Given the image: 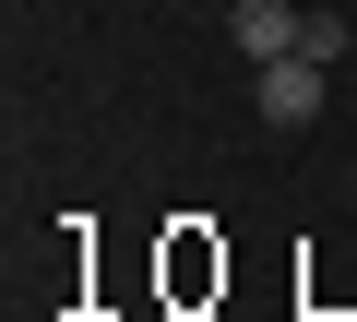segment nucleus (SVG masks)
I'll return each mask as SVG.
<instances>
[{"instance_id":"2","label":"nucleus","mask_w":357,"mask_h":322,"mask_svg":"<svg viewBox=\"0 0 357 322\" xmlns=\"http://www.w3.org/2000/svg\"><path fill=\"white\" fill-rule=\"evenodd\" d=\"M262 119L274 131H310L321 119V60L298 48V60H262Z\"/></svg>"},{"instance_id":"1","label":"nucleus","mask_w":357,"mask_h":322,"mask_svg":"<svg viewBox=\"0 0 357 322\" xmlns=\"http://www.w3.org/2000/svg\"><path fill=\"white\" fill-rule=\"evenodd\" d=\"M298 36H310V13H286V0H238V13H227V48L238 60H298Z\"/></svg>"}]
</instances>
